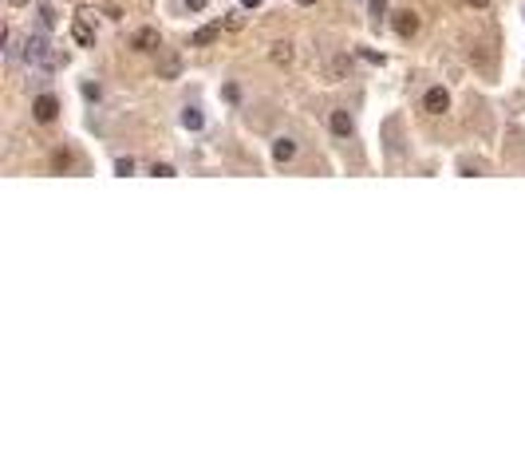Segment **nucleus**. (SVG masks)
Instances as JSON below:
<instances>
[{"label":"nucleus","instance_id":"nucleus-12","mask_svg":"<svg viewBox=\"0 0 525 474\" xmlns=\"http://www.w3.org/2000/svg\"><path fill=\"white\" fill-rule=\"evenodd\" d=\"M367 16H371V24H383L387 20V0H371V4H367Z\"/></svg>","mask_w":525,"mask_h":474},{"label":"nucleus","instance_id":"nucleus-19","mask_svg":"<svg viewBox=\"0 0 525 474\" xmlns=\"http://www.w3.org/2000/svg\"><path fill=\"white\" fill-rule=\"evenodd\" d=\"M359 56H364L367 63H383V56H379V51H367V48H359Z\"/></svg>","mask_w":525,"mask_h":474},{"label":"nucleus","instance_id":"nucleus-8","mask_svg":"<svg viewBox=\"0 0 525 474\" xmlns=\"http://www.w3.org/2000/svg\"><path fill=\"white\" fill-rule=\"evenodd\" d=\"M178 123H182V131H202V127H206V115H202V107H182Z\"/></svg>","mask_w":525,"mask_h":474},{"label":"nucleus","instance_id":"nucleus-5","mask_svg":"<svg viewBox=\"0 0 525 474\" xmlns=\"http://www.w3.org/2000/svg\"><path fill=\"white\" fill-rule=\"evenodd\" d=\"M391 28H395V36L411 40V36L419 32V16L415 12H395V16H391Z\"/></svg>","mask_w":525,"mask_h":474},{"label":"nucleus","instance_id":"nucleus-13","mask_svg":"<svg viewBox=\"0 0 525 474\" xmlns=\"http://www.w3.org/2000/svg\"><path fill=\"white\" fill-rule=\"evenodd\" d=\"M273 63H292V48L288 44H273Z\"/></svg>","mask_w":525,"mask_h":474},{"label":"nucleus","instance_id":"nucleus-17","mask_svg":"<svg viewBox=\"0 0 525 474\" xmlns=\"http://www.w3.org/2000/svg\"><path fill=\"white\" fill-rule=\"evenodd\" d=\"M40 20L48 24V28H51V24H56V8H51L48 0H44V4H40Z\"/></svg>","mask_w":525,"mask_h":474},{"label":"nucleus","instance_id":"nucleus-23","mask_svg":"<svg viewBox=\"0 0 525 474\" xmlns=\"http://www.w3.org/2000/svg\"><path fill=\"white\" fill-rule=\"evenodd\" d=\"M8 4H28V0H8Z\"/></svg>","mask_w":525,"mask_h":474},{"label":"nucleus","instance_id":"nucleus-22","mask_svg":"<svg viewBox=\"0 0 525 474\" xmlns=\"http://www.w3.org/2000/svg\"><path fill=\"white\" fill-rule=\"evenodd\" d=\"M297 4H316V0H297Z\"/></svg>","mask_w":525,"mask_h":474},{"label":"nucleus","instance_id":"nucleus-21","mask_svg":"<svg viewBox=\"0 0 525 474\" xmlns=\"http://www.w3.org/2000/svg\"><path fill=\"white\" fill-rule=\"evenodd\" d=\"M470 4H474V8H486V4H490V0H470Z\"/></svg>","mask_w":525,"mask_h":474},{"label":"nucleus","instance_id":"nucleus-1","mask_svg":"<svg viewBox=\"0 0 525 474\" xmlns=\"http://www.w3.org/2000/svg\"><path fill=\"white\" fill-rule=\"evenodd\" d=\"M24 63H28L32 71H44V75H51V71L60 68V56H56V48L48 44V36H28L24 40Z\"/></svg>","mask_w":525,"mask_h":474},{"label":"nucleus","instance_id":"nucleus-11","mask_svg":"<svg viewBox=\"0 0 525 474\" xmlns=\"http://www.w3.org/2000/svg\"><path fill=\"white\" fill-rule=\"evenodd\" d=\"M218 24H209V28H198L194 32V36H190V44H194V48H202V44H209V40H218Z\"/></svg>","mask_w":525,"mask_h":474},{"label":"nucleus","instance_id":"nucleus-6","mask_svg":"<svg viewBox=\"0 0 525 474\" xmlns=\"http://www.w3.org/2000/svg\"><path fill=\"white\" fill-rule=\"evenodd\" d=\"M328 127H332V135H336V139H347V135L356 131V123H352V115H347L344 107H336V111L328 115Z\"/></svg>","mask_w":525,"mask_h":474},{"label":"nucleus","instance_id":"nucleus-2","mask_svg":"<svg viewBox=\"0 0 525 474\" xmlns=\"http://www.w3.org/2000/svg\"><path fill=\"white\" fill-rule=\"evenodd\" d=\"M56 115H60V99H56L51 91L36 95V103H32V119H36V123H56Z\"/></svg>","mask_w":525,"mask_h":474},{"label":"nucleus","instance_id":"nucleus-10","mask_svg":"<svg viewBox=\"0 0 525 474\" xmlns=\"http://www.w3.org/2000/svg\"><path fill=\"white\" fill-rule=\"evenodd\" d=\"M178 71H182V60L174 56V51L159 60V80H178Z\"/></svg>","mask_w":525,"mask_h":474},{"label":"nucleus","instance_id":"nucleus-15","mask_svg":"<svg viewBox=\"0 0 525 474\" xmlns=\"http://www.w3.org/2000/svg\"><path fill=\"white\" fill-rule=\"evenodd\" d=\"M80 91H83V99H91V103H99V95H103V91H99V83H91V80L83 83Z\"/></svg>","mask_w":525,"mask_h":474},{"label":"nucleus","instance_id":"nucleus-20","mask_svg":"<svg viewBox=\"0 0 525 474\" xmlns=\"http://www.w3.org/2000/svg\"><path fill=\"white\" fill-rule=\"evenodd\" d=\"M261 4H265V0H241V8H249V12H253V8H261Z\"/></svg>","mask_w":525,"mask_h":474},{"label":"nucleus","instance_id":"nucleus-16","mask_svg":"<svg viewBox=\"0 0 525 474\" xmlns=\"http://www.w3.org/2000/svg\"><path fill=\"white\" fill-rule=\"evenodd\" d=\"M115 174H119V178L135 174V158H119V162H115Z\"/></svg>","mask_w":525,"mask_h":474},{"label":"nucleus","instance_id":"nucleus-14","mask_svg":"<svg viewBox=\"0 0 525 474\" xmlns=\"http://www.w3.org/2000/svg\"><path fill=\"white\" fill-rule=\"evenodd\" d=\"M150 174H154V178H174V166H170V162H154V166H150Z\"/></svg>","mask_w":525,"mask_h":474},{"label":"nucleus","instance_id":"nucleus-3","mask_svg":"<svg viewBox=\"0 0 525 474\" xmlns=\"http://www.w3.org/2000/svg\"><path fill=\"white\" fill-rule=\"evenodd\" d=\"M423 111H426V115H443V111H450V95H446V87H426V95H423Z\"/></svg>","mask_w":525,"mask_h":474},{"label":"nucleus","instance_id":"nucleus-9","mask_svg":"<svg viewBox=\"0 0 525 474\" xmlns=\"http://www.w3.org/2000/svg\"><path fill=\"white\" fill-rule=\"evenodd\" d=\"M71 36H75L83 48H91V44H95V32L87 28V12H83V16H75V24H71Z\"/></svg>","mask_w":525,"mask_h":474},{"label":"nucleus","instance_id":"nucleus-18","mask_svg":"<svg viewBox=\"0 0 525 474\" xmlns=\"http://www.w3.org/2000/svg\"><path fill=\"white\" fill-rule=\"evenodd\" d=\"M182 4H186V12H206L209 0H182Z\"/></svg>","mask_w":525,"mask_h":474},{"label":"nucleus","instance_id":"nucleus-4","mask_svg":"<svg viewBox=\"0 0 525 474\" xmlns=\"http://www.w3.org/2000/svg\"><path fill=\"white\" fill-rule=\"evenodd\" d=\"M297 158V139L292 135H280V139H273V162L277 166H285V162Z\"/></svg>","mask_w":525,"mask_h":474},{"label":"nucleus","instance_id":"nucleus-7","mask_svg":"<svg viewBox=\"0 0 525 474\" xmlns=\"http://www.w3.org/2000/svg\"><path fill=\"white\" fill-rule=\"evenodd\" d=\"M130 48H135V51H159L162 40H159V32H154V28H139V32H135V40H130Z\"/></svg>","mask_w":525,"mask_h":474}]
</instances>
